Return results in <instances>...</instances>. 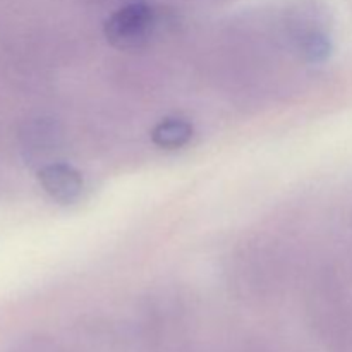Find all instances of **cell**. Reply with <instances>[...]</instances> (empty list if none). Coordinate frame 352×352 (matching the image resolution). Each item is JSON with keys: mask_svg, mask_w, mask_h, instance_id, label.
Segmentation results:
<instances>
[{"mask_svg": "<svg viewBox=\"0 0 352 352\" xmlns=\"http://www.w3.org/2000/svg\"><path fill=\"white\" fill-rule=\"evenodd\" d=\"M299 50L306 60L318 64V62L329 58L330 52H332V43H330V38L327 36V33L320 30H309L299 40Z\"/></svg>", "mask_w": 352, "mask_h": 352, "instance_id": "277c9868", "label": "cell"}, {"mask_svg": "<svg viewBox=\"0 0 352 352\" xmlns=\"http://www.w3.org/2000/svg\"><path fill=\"white\" fill-rule=\"evenodd\" d=\"M192 138V126L184 119L168 117L160 120L151 131V141L158 148L165 150H177L188 144Z\"/></svg>", "mask_w": 352, "mask_h": 352, "instance_id": "3957f363", "label": "cell"}, {"mask_svg": "<svg viewBox=\"0 0 352 352\" xmlns=\"http://www.w3.org/2000/svg\"><path fill=\"white\" fill-rule=\"evenodd\" d=\"M155 26V10L148 3L133 2L120 7L105 23V36L117 48L141 47Z\"/></svg>", "mask_w": 352, "mask_h": 352, "instance_id": "6da1fadb", "label": "cell"}, {"mask_svg": "<svg viewBox=\"0 0 352 352\" xmlns=\"http://www.w3.org/2000/svg\"><path fill=\"white\" fill-rule=\"evenodd\" d=\"M38 182L54 201L71 205L82 195L81 174L67 164H48L38 172Z\"/></svg>", "mask_w": 352, "mask_h": 352, "instance_id": "7a4b0ae2", "label": "cell"}]
</instances>
